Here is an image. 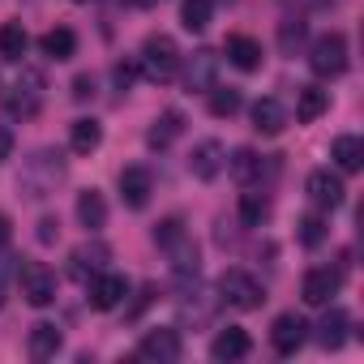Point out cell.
<instances>
[{
    "mask_svg": "<svg viewBox=\"0 0 364 364\" xmlns=\"http://www.w3.org/2000/svg\"><path fill=\"white\" fill-rule=\"evenodd\" d=\"M133 77H137V65H116V86H120V90H129Z\"/></svg>",
    "mask_w": 364,
    "mask_h": 364,
    "instance_id": "cell-37",
    "label": "cell"
},
{
    "mask_svg": "<svg viewBox=\"0 0 364 364\" xmlns=\"http://www.w3.org/2000/svg\"><path fill=\"white\" fill-rule=\"evenodd\" d=\"M321 240H326V219H321V215H309V219H300V245L317 249Z\"/></svg>",
    "mask_w": 364,
    "mask_h": 364,
    "instance_id": "cell-34",
    "label": "cell"
},
{
    "mask_svg": "<svg viewBox=\"0 0 364 364\" xmlns=\"http://www.w3.org/2000/svg\"><path fill=\"white\" fill-rule=\"evenodd\" d=\"M180 133H185V116H180V112L171 107V112H163V116H159V120L150 124V133H146V141H150L154 150H167V146H171V141H176Z\"/></svg>",
    "mask_w": 364,
    "mask_h": 364,
    "instance_id": "cell-18",
    "label": "cell"
},
{
    "mask_svg": "<svg viewBox=\"0 0 364 364\" xmlns=\"http://www.w3.org/2000/svg\"><path fill=\"white\" fill-rule=\"evenodd\" d=\"M150 193H154V180H150L146 167H124L120 171V198H124V206L141 210L150 202Z\"/></svg>",
    "mask_w": 364,
    "mask_h": 364,
    "instance_id": "cell-13",
    "label": "cell"
},
{
    "mask_svg": "<svg viewBox=\"0 0 364 364\" xmlns=\"http://www.w3.org/2000/svg\"><path fill=\"white\" fill-rule=\"evenodd\" d=\"M43 73L39 69H22V77L9 86V95H5V107H9V116H22V120H31L39 107H43Z\"/></svg>",
    "mask_w": 364,
    "mask_h": 364,
    "instance_id": "cell-4",
    "label": "cell"
},
{
    "mask_svg": "<svg viewBox=\"0 0 364 364\" xmlns=\"http://www.w3.org/2000/svg\"><path fill=\"white\" fill-rule=\"evenodd\" d=\"M326 107H330V95H326V90H317V86H304V90L296 95V120H304V124H309V120H317Z\"/></svg>",
    "mask_w": 364,
    "mask_h": 364,
    "instance_id": "cell-28",
    "label": "cell"
},
{
    "mask_svg": "<svg viewBox=\"0 0 364 364\" xmlns=\"http://www.w3.org/2000/svg\"><path fill=\"white\" fill-rule=\"evenodd\" d=\"M228 5H232V0H228Z\"/></svg>",
    "mask_w": 364,
    "mask_h": 364,
    "instance_id": "cell-42",
    "label": "cell"
},
{
    "mask_svg": "<svg viewBox=\"0 0 364 364\" xmlns=\"http://www.w3.org/2000/svg\"><path fill=\"white\" fill-rule=\"evenodd\" d=\"M56 236H60V223H56V219H39V240H43V245H52Z\"/></svg>",
    "mask_w": 364,
    "mask_h": 364,
    "instance_id": "cell-38",
    "label": "cell"
},
{
    "mask_svg": "<svg viewBox=\"0 0 364 364\" xmlns=\"http://www.w3.org/2000/svg\"><path fill=\"white\" fill-rule=\"evenodd\" d=\"M304 334H309V326H304V317H300V313H283V317H274V326H270V343H274V351H279V355L300 351Z\"/></svg>",
    "mask_w": 364,
    "mask_h": 364,
    "instance_id": "cell-9",
    "label": "cell"
},
{
    "mask_svg": "<svg viewBox=\"0 0 364 364\" xmlns=\"http://www.w3.org/2000/svg\"><path fill=\"white\" fill-rule=\"evenodd\" d=\"M228 60H232L236 69L253 73V69L262 65V43L249 39V35H232V39H228Z\"/></svg>",
    "mask_w": 364,
    "mask_h": 364,
    "instance_id": "cell-19",
    "label": "cell"
},
{
    "mask_svg": "<svg viewBox=\"0 0 364 364\" xmlns=\"http://www.w3.org/2000/svg\"><path fill=\"white\" fill-rule=\"evenodd\" d=\"M99 141H103V124L99 120H73V129H69V146L77 150V154H90V150H99Z\"/></svg>",
    "mask_w": 364,
    "mask_h": 364,
    "instance_id": "cell-24",
    "label": "cell"
},
{
    "mask_svg": "<svg viewBox=\"0 0 364 364\" xmlns=\"http://www.w3.org/2000/svg\"><path fill=\"white\" fill-rule=\"evenodd\" d=\"M330 159H334L343 171H360V167H364V141H360V137H351V133H343V137H334Z\"/></svg>",
    "mask_w": 364,
    "mask_h": 364,
    "instance_id": "cell-20",
    "label": "cell"
},
{
    "mask_svg": "<svg viewBox=\"0 0 364 364\" xmlns=\"http://www.w3.org/2000/svg\"><path fill=\"white\" fill-rule=\"evenodd\" d=\"M137 65H141V73L150 77V82H171L176 73H180V48H176V39L171 35H150L146 43H141V56H137Z\"/></svg>",
    "mask_w": 364,
    "mask_h": 364,
    "instance_id": "cell-2",
    "label": "cell"
},
{
    "mask_svg": "<svg viewBox=\"0 0 364 364\" xmlns=\"http://www.w3.org/2000/svg\"><path fill=\"white\" fill-rule=\"evenodd\" d=\"M9 240H14V223H9V215H5V210H0V249H5Z\"/></svg>",
    "mask_w": 364,
    "mask_h": 364,
    "instance_id": "cell-39",
    "label": "cell"
},
{
    "mask_svg": "<svg viewBox=\"0 0 364 364\" xmlns=\"http://www.w3.org/2000/svg\"><path fill=\"white\" fill-rule=\"evenodd\" d=\"M9 154H14V133H9V129H0V163H5Z\"/></svg>",
    "mask_w": 364,
    "mask_h": 364,
    "instance_id": "cell-40",
    "label": "cell"
},
{
    "mask_svg": "<svg viewBox=\"0 0 364 364\" xmlns=\"http://www.w3.org/2000/svg\"><path fill=\"white\" fill-rule=\"evenodd\" d=\"M39 48H43V56H52V60H69V56L77 52V35H73L69 26H56V31H48V35L39 39Z\"/></svg>",
    "mask_w": 364,
    "mask_h": 364,
    "instance_id": "cell-23",
    "label": "cell"
},
{
    "mask_svg": "<svg viewBox=\"0 0 364 364\" xmlns=\"http://www.w3.org/2000/svg\"><path fill=\"white\" fill-rule=\"evenodd\" d=\"M180 26L185 31H206L210 26V0H185V5H180Z\"/></svg>",
    "mask_w": 364,
    "mask_h": 364,
    "instance_id": "cell-29",
    "label": "cell"
},
{
    "mask_svg": "<svg viewBox=\"0 0 364 364\" xmlns=\"http://www.w3.org/2000/svg\"><path fill=\"white\" fill-rule=\"evenodd\" d=\"M26 48H31V35H26L18 22H5V26H0V56H5V60H22Z\"/></svg>",
    "mask_w": 364,
    "mask_h": 364,
    "instance_id": "cell-27",
    "label": "cell"
},
{
    "mask_svg": "<svg viewBox=\"0 0 364 364\" xmlns=\"http://www.w3.org/2000/svg\"><path fill=\"white\" fill-rule=\"evenodd\" d=\"M300 43H304V22H300V18H287V22L279 26V48H283V52L291 56V52H296Z\"/></svg>",
    "mask_w": 364,
    "mask_h": 364,
    "instance_id": "cell-33",
    "label": "cell"
},
{
    "mask_svg": "<svg viewBox=\"0 0 364 364\" xmlns=\"http://www.w3.org/2000/svg\"><path fill=\"white\" fill-rule=\"evenodd\" d=\"M309 198H313V206H326V210H334L338 202H343V180L334 176V171H313L309 176Z\"/></svg>",
    "mask_w": 364,
    "mask_h": 364,
    "instance_id": "cell-14",
    "label": "cell"
},
{
    "mask_svg": "<svg viewBox=\"0 0 364 364\" xmlns=\"http://www.w3.org/2000/svg\"><path fill=\"white\" fill-rule=\"evenodd\" d=\"M266 219H270V198L257 193V189L240 193V223H245V228H262Z\"/></svg>",
    "mask_w": 364,
    "mask_h": 364,
    "instance_id": "cell-25",
    "label": "cell"
},
{
    "mask_svg": "<svg viewBox=\"0 0 364 364\" xmlns=\"http://www.w3.org/2000/svg\"><path fill=\"white\" fill-rule=\"evenodd\" d=\"M283 124H287V112H283L279 99H257V103H253V129H257V133L274 137V133H283Z\"/></svg>",
    "mask_w": 364,
    "mask_h": 364,
    "instance_id": "cell-15",
    "label": "cell"
},
{
    "mask_svg": "<svg viewBox=\"0 0 364 364\" xmlns=\"http://www.w3.org/2000/svg\"><path fill=\"white\" fill-rule=\"evenodd\" d=\"M73 262H77V274H86V266H90V270H103V262H107V249H103V245L77 249V253H73Z\"/></svg>",
    "mask_w": 364,
    "mask_h": 364,
    "instance_id": "cell-35",
    "label": "cell"
},
{
    "mask_svg": "<svg viewBox=\"0 0 364 364\" xmlns=\"http://www.w3.org/2000/svg\"><path fill=\"white\" fill-rule=\"evenodd\" d=\"M215 77H219V56L210 52V48H202V52H193L189 60H185V86L189 90H210L215 86Z\"/></svg>",
    "mask_w": 364,
    "mask_h": 364,
    "instance_id": "cell-10",
    "label": "cell"
},
{
    "mask_svg": "<svg viewBox=\"0 0 364 364\" xmlns=\"http://www.w3.org/2000/svg\"><path fill=\"white\" fill-rule=\"evenodd\" d=\"M129 296V283H124V274H112V270H99L95 279H90V304L99 309V313H107V309H116L120 300Z\"/></svg>",
    "mask_w": 364,
    "mask_h": 364,
    "instance_id": "cell-8",
    "label": "cell"
},
{
    "mask_svg": "<svg viewBox=\"0 0 364 364\" xmlns=\"http://www.w3.org/2000/svg\"><path fill=\"white\" fill-rule=\"evenodd\" d=\"M309 69H313L317 77H343V73H347V39H343L338 31L313 39V48H309Z\"/></svg>",
    "mask_w": 364,
    "mask_h": 364,
    "instance_id": "cell-3",
    "label": "cell"
},
{
    "mask_svg": "<svg viewBox=\"0 0 364 364\" xmlns=\"http://www.w3.org/2000/svg\"><path fill=\"white\" fill-rule=\"evenodd\" d=\"M210 95V112L223 120V116H236L240 112V90H219V86H210L206 90Z\"/></svg>",
    "mask_w": 364,
    "mask_h": 364,
    "instance_id": "cell-31",
    "label": "cell"
},
{
    "mask_svg": "<svg viewBox=\"0 0 364 364\" xmlns=\"http://www.w3.org/2000/svg\"><path fill=\"white\" fill-rule=\"evenodd\" d=\"M347 326H351V317H347L343 309H330V313L317 321V343H321L326 351H338L343 338H347Z\"/></svg>",
    "mask_w": 364,
    "mask_h": 364,
    "instance_id": "cell-16",
    "label": "cell"
},
{
    "mask_svg": "<svg viewBox=\"0 0 364 364\" xmlns=\"http://www.w3.org/2000/svg\"><path fill=\"white\" fill-rule=\"evenodd\" d=\"M77 219H82V228H90V232H99V228L107 223V202H103L99 189L77 193Z\"/></svg>",
    "mask_w": 364,
    "mask_h": 364,
    "instance_id": "cell-21",
    "label": "cell"
},
{
    "mask_svg": "<svg viewBox=\"0 0 364 364\" xmlns=\"http://www.w3.org/2000/svg\"><path fill=\"white\" fill-rule=\"evenodd\" d=\"M141 360H159V364H176L180 360V334L176 330H150L137 347Z\"/></svg>",
    "mask_w": 364,
    "mask_h": 364,
    "instance_id": "cell-12",
    "label": "cell"
},
{
    "mask_svg": "<svg viewBox=\"0 0 364 364\" xmlns=\"http://www.w3.org/2000/svg\"><path fill=\"white\" fill-rule=\"evenodd\" d=\"M228 167H232V176L240 180V185H249V180H253V176L262 171V159H257L253 150H245V146H240V150L232 154V163H228Z\"/></svg>",
    "mask_w": 364,
    "mask_h": 364,
    "instance_id": "cell-30",
    "label": "cell"
},
{
    "mask_svg": "<svg viewBox=\"0 0 364 364\" xmlns=\"http://www.w3.org/2000/svg\"><path fill=\"white\" fill-rule=\"evenodd\" d=\"M18 287H22V300L35 304V309H48L56 300V274L43 262H26L18 270Z\"/></svg>",
    "mask_w": 364,
    "mask_h": 364,
    "instance_id": "cell-6",
    "label": "cell"
},
{
    "mask_svg": "<svg viewBox=\"0 0 364 364\" xmlns=\"http://www.w3.org/2000/svg\"><path fill=\"white\" fill-rule=\"evenodd\" d=\"M133 5H137V9H154V5H159V0H133Z\"/></svg>",
    "mask_w": 364,
    "mask_h": 364,
    "instance_id": "cell-41",
    "label": "cell"
},
{
    "mask_svg": "<svg viewBox=\"0 0 364 364\" xmlns=\"http://www.w3.org/2000/svg\"><path fill=\"white\" fill-rule=\"evenodd\" d=\"M219 300H223L228 309H236V313H253V309L266 304V287H262L249 270L232 266V270L219 274Z\"/></svg>",
    "mask_w": 364,
    "mask_h": 364,
    "instance_id": "cell-1",
    "label": "cell"
},
{
    "mask_svg": "<svg viewBox=\"0 0 364 364\" xmlns=\"http://www.w3.org/2000/svg\"><path fill=\"white\" fill-rule=\"evenodd\" d=\"M180 236H189V232H185V219H180V215H171V219H163V223L154 228V245H159V249H171Z\"/></svg>",
    "mask_w": 364,
    "mask_h": 364,
    "instance_id": "cell-32",
    "label": "cell"
},
{
    "mask_svg": "<svg viewBox=\"0 0 364 364\" xmlns=\"http://www.w3.org/2000/svg\"><path fill=\"white\" fill-rule=\"evenodd\" d=\"M223 163H228V154H223V146H219L215 137L198 141L193 154H189V171H193L198 180H215V176L223 171Z\"/></svg>",
    "mask_w": 364,
    "mask_h": 364,
    "instance_id": "cell-11",
    "label": "cell"
},
{
    "mask_svg": "<svg viewBox=\"0 0 364 364\" xmlns=\"http://www.w3.org/2000/svg\"><path fill=\"white\" fill-rule=\"evenodd\" d=\"M167 253H171V270H176L180 279H189V274L198 279V245H193L189 236H180Z\"/></svg>",
    "mask_w": 364,
    "mask_h": 364,
    "instance_id": "cell-26",
    "label": "cell"
},
{
    "mask_svg": "<svg viewBox=\"0 0 364 364\" xmlns=\"http://www.w3.org/2000/svg\"><path fill=\"white\" fill-rule=\"evenodd\" d=\"M338 283H343V270H330V266H313V270L304 274V287H300V296H304V304L321 309V304H330V296L338 291Z\"/></svg>",
    "mask_w": 364,
    "mask_h": 364,
    "instance_id": "cell-7",
    "label": "cell"
},
{
    "mask_svg": "<svg viewBox=\"0 0 364 364\" xmlns=\"http://www.w3.org/2000/svg\"><path fill=\"white\" fill-rule=\"evenodd\" d=\"M210 355H215V360H240V355H249V334H245L240 326L219 330L215 343H210Z\"/></svg>",
    "mask_w": 364,
    "mask_h": 364,
    "instance_id": "cell-17",
    "label": "cell"
},
{
    "mask_svg": "<svg viewBox=\"0 0 364 364\" xmlns=\"http://www.w3.org/2000/svg\"><path fill=\"white\" fill-rule=\"evenodd\" d=\"M90 95H95V77H86V73H82V77L73 82V99H77V103H86Z\"/></svg>",
    "mask_w": 364,
    "mask_h": 364,
    "instance_id": "cell-36",
    "label": "cell"
},
{
    "mask_svg": "<svg viewBox=\"0 0 364 364\" xmlns=\"http://www.w3.org/2000/svg\"><path fill=\"white\" fill-rule=\"evenodd\" d=\"M26 347H31V355H35V360H52V355L60 351V330H56L52 321H39V326H31Z\"/></svg>",
    "mask_w": 364,
    "mask_h": 364,
    "instance_id": "cell-22",
    "label": "cell"
},
{
    "mask_svg": "<svg viewBox=\"0 0 364 364\" xmlns=\"http://www.w3.org/2000/svg\"><path fill=\"white\" fill-rule=\"evenodd\" d=\"M65 176V163H60V154H52V150H39L35 159H31V167H26V176H22V189H26V198H48L52 189H56V180Z\"/></svg>",
    "mask_w": 364,
    "mask_h": 364,
    "instance_id": "cell-5",
    "label": "cell"
}]
</instances>
